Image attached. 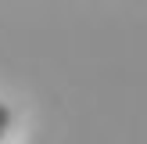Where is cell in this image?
Instances as JSON below:
<instances>
[{"label":"cell","mask_w":147,"mask_h":144,"mask_svg":"<svg viewBox=\"0 0 147 144\" xmlns=\"http://www.w3.org/2000/svg\"><path fill=\"white\" fill-rule=\"evenodd\" d=\"M7 126H11V108L0 101V141H4V133H7Z\"/></svg>","instance_id":"obj_1"}]
</instances>
